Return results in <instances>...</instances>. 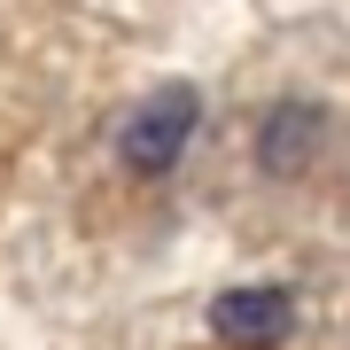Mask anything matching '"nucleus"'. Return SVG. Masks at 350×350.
<instances>
[{
	"label": "nucleus",
	"mask_w": 350,
	"mask_h": 350,
	"mask_svg": "<svg viewBox=\"0 0 350 350\" xmlns=\"http://www.w3.org/2000/svg\"><path fill=\"white\" fill-rule=\"evenodd\" d=\"M319 140H327L319 101L280 94L273 109L257 117V172H265V179H304V172H312V156H319Z\"/></svg>",
	"instance_id": "7ed1b4c3"
},
{
	"label": "nucleus",
	"mask_w": 350,
	"mask_h": 350,
	"mask_svg": "<svg viewBox=\"0 0 350 350\" xmlns=\"http://www.w3.org/2000/svg\"><path fill=\"white\" fill-rule=\"evenodd\" d=\"M211 335L234 350H280L296 335V296L280 280H250V288H226L211 304Z\"/></svg>",
	"instance_id": "f03ea898"
},
{
	"label": "nucleus",
	"mask_w": 350,
	"mask_h": 350,
	"mask_svg": "<svg viewBox=\"0 0 350 350\" xmlns=\"http://www.w3.org/2000/svg\"><path fill=\"white\" fill-rule=\"evenodd\" d=\"M195 117H202V94L195 86H156L148 101H133V117H125V133H117V156H125V172L140 179H156V172H172L179 156H187V140H195Z\"/></svg>",
	"instance_id": "f257e3e1"
}]
</instances>
